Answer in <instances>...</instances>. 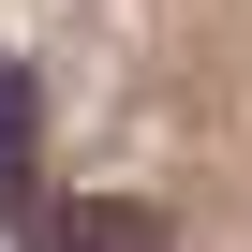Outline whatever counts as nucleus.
<instances>
[{"instance_id":"1","label":"nucleus","mask_w":252,"mask_h":252,"mask_svg":"<svg viewBox=\"0 0 252 252\" xmlns=\"http://www.w3.org/2000/svg\"><path fill=\"white\" fill-rule=\"evenodd\" d=\"M0 193L30 208V89H15V74H0Z\"/></svg>"},{"instance_id":"2","label":"nucleus","mask_w":252,"mask_h":252,"mask_svg":"<svg viewBox=\"0 0 252 252\" xmlns=\"http://www.w3.org/2000/svg\"><path fill=\"white\" fill-rule=\"evenodd\" d=\"M74 237H89V252H149V222H134V208H119V222H74Z\"/></svg>"}]
</instances>
